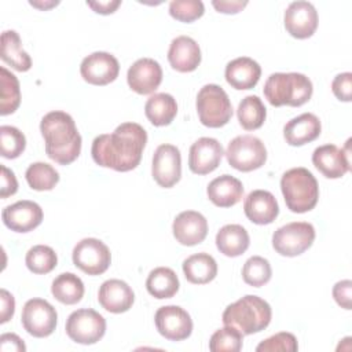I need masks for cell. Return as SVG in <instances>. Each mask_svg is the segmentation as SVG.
<instances>
[{
	"mask_svg": "<svg viewBox=\"0 0 352 352\" xmlns=\"http://www.w3.org/2000/svg\"><path fill=\"white\" fill-rule=\"evenodd\" d=\"M73 263L88 275H100L111 263L109 248L96 238H84L73 249Z\"/></svg>",
	"mask_w": 352,
	"mask_h": 352,
	"instance_id": "11",
	"label": "cell"
},
{
	"mask_svg": "<svg viewBox=\"0 0 352 352\" xmlns=\"http://www.w3.org/2000/svg\"><path fill=\"white\" fill-rule=\"evenodd\" d=\"M87 6L91 7L95 12L102 14V15H109L113 14L120 6V0H107V1H87Z\"/></svg>",
	"mask_w": 352,
	"mask_h": 352,
	"instance_id": "48",
	"label": "cell"
},
{
	"mask_svg": "<svg viewBox=\"0 0 352 352\" xmlns=\"http://www.w3.org/2000/svg\"><path fill=\"white\" fill-rule=\"evenodd\" d=\"M172 231L179 243L184 246H194L206 238L208 221L199 212L184 210L175 217Z\"/></svg>",
	"mask_w": 352,
	"mask_h": 352,
	"instance_id": "20",
	"label": "cell"
},
{
	"mask_svg": "<svg viewBox=\"0 0 352 352\" xmlns=\"http://www.w3.org/2000/svg\"><path fill=\"white\" fill-rule=\"evenodd\" d=\"M26 147L25 135L15 126L1 125L0 126V153L4 158H18Z\"/></svg>",
	"mask_w": 352,
	"mask_h": 352,
	"instance_id": "38",
	"label": "cell"
},
{
	"mask_svg": "<svg viewBox=\"0 0 352 352\" xmlns=\"http://www.w3.org/2000/svg\"><path fill=\"white\" fill-rule=\"evenodd\" d=\"M195 104L201 124L208 128L224 126L232 117L230 98L220 85H204L197 95Z\"/></svg>",
	"mask_w": 352,
	"mask_h": 352,
	"instance_id": "6",
	"label": "cell"
},
{
	"mask_svg": "<svg viewBox=\"0 0 352 352\" xmlns=\"http://www.w3.org/2000/svg\"><path fill=\"white\" fill-rule=\"evenodd\" d=\"M272 275V270L270 261L261 256H253L246 260L242 268V278L245 283L260 287L270 282Z\"/></svg>",
	"mask_w": 352,
	"mask_h": 352,
	"instance_id": "37",
	"label": "cell"
},
{
	"mask_svg": "<svg viewBox=\"0 0 352 352\" xmlns=\"http://www.w3.org/2000/svg\"><path fill=\"white\" fill-rule=\"evenodd\" d=\"M154 322L158 333L169 341L186 340L192 331L190 314L177 305H165L158 308Z\"/></svg>",
	"mask_w": 352,
	"mask_h": 352,
	"instance_id": "13",
	"label": "cell"
},
{
	"mask_svg": "<svg viewBox=\"0 0 352 352\" xmlns=\"http://www.w3.org/2000/svg\"><path fill=\"white\" fill-rule=\"evenodd\" d=\"M146 143L147 132L142 125L122 122L114 132L96 136L92 142L91 154L99 166L129 172L140 164Z\"/></svg>",
	"mask_w": 352,
	"mask_h": 352,
	"instance_id": "1",
	"label": "cell"
},
{
	"mask_svg": "<svg viewBox=\"0 0 352 352\" xmlns=\"http://www.w3.org/2000/svg\"><path fill=\"white\" fill-rule=\"evenodd\" d=\"M25 263L29 271L37 275H43L51 272L56 267L58 257L52 248L47 245H36L28 250Z\"/></svg>",
	"mask_w": 352,
	"mask_h": 352,
	"instance_id": "36",
	"label": "cell"
},
{
	"mask_svg": "<svg viewBox=\"0 0 352 352\" xmlns=\"http://www.w3.org/2000/svg\"><path fill=\"white\" fill-rule=\"evenodd\" d=\"M80 73L84 81L88 84L107 85L118 77L120 65L114 55L98 51L82 59L80 65Z\"/></svg>",
	"mask_w": 352,
	"mask_h": 352,
	"instance_id": "15",
	"label": "cell"
},
{
	"mask_svg": "<svg viewBox=\"0 0 352 352\" xmlns=\"http://www.w3.org/2000/svg\"><path fill=\"white\" fill-rule=\"evenodd\" d=\"M322 125L319 118L312 113H302L283 126V136L290 146H302L319 138Z\"/></svg>",
	"mask_w": 352,
	"mask_h": 352,
	"instance_id": "24",
	"label": "cell"
},
{
	"mask_svg": "<svg viewBox=\"0 0 352 352\" xmlns=\"http://www.w3.org/2000/svg\"><path fill=\"white\" fill-rule=\"evenodd\" d=\"M212 6L223 14H236L242 11L246 6L248 1H241V0H213Z\"/></svg>",
	"mask_w": 352,
	"mask_h": 352,
	"instance_id": "47",
	"label": "cell"
},
{
	"mask_svg": "<svg viewBox=\"0 0 352 352\" xmlns=\"http://www.w3.org/2000/svg\"><path fill=\"white\" fill-rule=\"evenodd\" d=\"M3 223L15 232H29L43 221V209L38 204L28 199L8 205L1 212Z\"/></svg>",
	"mask_w": 352,
	"mask_h": 352,
	"instance_id": "17",
	"label": "cell"
},
{
	"mask_svg": "<svg viewBox=\"0 0 352 352\" xmlns=\"http://www.w3.org/2000/svg\"><path fill=\"white\" fill-rule=\"evenodd\" d=\"M126 81L129 88L136 94L150 95L162 81V69L157 60L140 58L128 69Z\"/></svg>",
	"mask_w": 352,
	"mask_h": 352,
	"instance_id": "19",
	"label": "cell"
},
{
	"mask_svg": "<svg viewBox=\"0 0 352 352\" xmlns=\"http://www.w3.org/2000/svg\"><path fill=\"white\" fill-rule=\"evenodd\" d=\"M151 175L164 188L173 187L182 176V155L173 144H160L153 157Z\"/></svg>",
	"mask_w": 352,
	"mask_h": 352,
	"instance_id": "12",
	"label": "cell"
},
{
	"mask_svg": "<svg viewBox=\"0 0 352 352\" xmlns=\"http://www.w3.org/2000/svg\"><path fill=\"white\" fill-rule=\"evenodd\" d=\"M26 182L36 191H50L59 182V173L47 162H34L26 169Z\"/></svg>",
	"mask_w": 352,
	"mask_h": 352,
	"instance_id": "35",
	"label": "cell"
},
{
	"mask_svg": "<svg viewBox=\"0 0 352 352\" xmlns=\"http://www.w3.org/2000/svg\"><path fill=\"white\" fill-rule=\"evenodd\" d=\"M98 301L106 311L111 314H122L132 307L135 294L126 282L121 279H109L100 285Z\"/></svg>",
	"mask_w": 352,
	"mask_h": 352,
	"instance_id": "21",
	"label": "cell"
},
{
	"mask_svg": "<svg viewBox=\"0 0 352 352\" xmlns=\"http://www.w3.org/2000/svg\"><path fill=\"white\" fill-rule=\"evenodd\" d=\"M228 164L241 172H252L261 168L267 161V150L264 143L252 135H241L234 138L226 150Z\"/></svg>",
	"mask_w": 352,
	"mask_h": 352,
	"instance_id": "7",
	"label": "cell"
},
{
	"mask_svg": "<svg viewBox=\"0 0 352 352\" xmlns=\"http://www.w3.org/2000/svg\"><path fill=\"white\" fill-rule=\"evenodd\" d=\"M0 58L18 72H28L32 67V59L22 50L21 37L15 30H4L1 33Z\"/></svg>",
	"mask_w": 352,
	"mask_h": 352,
	"instance_id": "30",
	"label": "cell"
},
{
	"mask_svg": "<svg viewBox=\"0 0 352 352\" xmlns=\"http://www.w3.org/2000/svg\"><path fill=\"white\" fill-rule=\"evenodd\" d=\"M261 76L260 65L249 56L235 58L226 66V80L235 89H250L256 87Z\"/></svg>",
	"mask_w": 352,
	"mask_h": 352,
	"instance_id": "25",
	"label": "cell"
},
{
	"mask_svg": "<svg viewBox=\"0 0 352 352\" xmlns=\"http://www.w3.org/2000/svg\"><path fill=\"white\" fill-rule=\"evenodd\" d=\"M280 190L287 209L305 213L314 209L319 198V186L315 176L305 168H292L282 175Z\"/></svg>",
	"mask_w": 352,
	"mask_h": 352,
	"instance_id": "5",
	"label": "cell"
},
{
	"mask_svg": "<svg viewBox=\"0 0 352 352\" xmlns=\"http://www.w3.org/2000/svg\"><path fill=\"white\" fill-rule=\"evenodd\" d=\"M0 197L7 198L10 195H14L18 190V182L11 169L1 165V177H0Z\"/></svg>",
	"mask_w": 352,
	"mask_h": 352,
	"instance_id": "44",
	"label": "cell"
},
{
	"mask_svg": "<svg viewBox=\"0 0 352 352\" xmlns=\"http://www.w3.org/2000/svg\"><path fill=\"white\" fill-rule=\"evenodd\" d=\"M264 96L275 107H298L307 103L314 92L311 80L301 73H272L264 84Z\"/></svg>",
	"mask_w": 352,
	"mask_h": 352,
	"instance_id": "4",
	"label": "cell"
},
{
	"mask_svg": "<svg viewBox=\"0 0 352 352\" xmlns=\"http://www.w3.org/2000/svg\"><path fill=\"white\" fill-rule=\"evenodd\" d=\"M236 114L238 121L243 129L254 131L264 124L267 117V109L258 96L249 95L241 100Z\"/></svg>",
	"mask_w": 352,
	"mask_h": 352,
	"instance_id": "33",
	"label": "cell"
},
{
	"mask_svg": "<svg viewBox=\"0 0 352 352\" xmlns=\"http://www.w3.org/2000/svg\"><path fill=\"white\" fill-rule=\"evenodd\" d=\"M59 4V1H50V3H40V1H30V6H33V7H37V8H40V10H48V8H51V7H55V6H58Z\"/></svg>",
	"mask_w": 352,
	"mask_h": 352,
	"instance_id": "49",
	"label": "cell"
},
{
	"mask_svg": "<svg viewBox=\"0 0 352 352\" xmlns=\"http://www.w3.org/2000/svg\"><path fill=\"white\" fill-rule=\"evenodd\" d=\"M271 316L272 311L265 300L248 294L224 309L223 323L236 329L242 336H249L264 330L270 324Z\"/></svg>",
	"mask_w": 352,
	"mask_h": 352,
	"instance_id": "3",
	"label": "cell"
},
{
	"mask_svg": "<svg viewBox=\"0 0 352 352\" xmlns=\"http://www.w3.org/2000/svg\"><path fill=\"white\" fill-rule=\"evenodd\" d=\"M331 91L338 100H352V74L349 72L337 74L331 82Z\"/></svg>",
	"mask_w": 352,
	"mask_h": 352,
	"instance_id": "42",
	"label": "cell"
},
{
	"mask_svg": "<svg viewBox=\"0 0 352 352\" xmlns=\"http://www.w3.org/2000/svg\"><path fill=\"white\" fill-rule=\"evenodd\" d=\"M0 114L8 116L12 114L21 103V88L16 76L8 72L4 66L0 67Z\"/></svg>",
	"mask_w": 352,
	"mask_h": 352,
	"instance_id": "34",
	"label": "cell"
},
{
	"mask_svg": "<svg viewBox=\"0 0 352 352\" xmlns=\"http://www.w3.org/2000/svg\"><path fill=\"white\" fill-rule=\"evenodd\" d=\"M0 302H1V312H0V323L8 322L15 311V300L11 293L6 289L0 290Z\"/></svg>",
	"mask_w": 352,
	"mask_h": 352,
	"instance_id": "46",
	"label": "cell"
},
{
	"mask_svg": "<svg viewBox=\"0 0 352 352\" xmlns=\"http://www.w3.org/2000/svg\"><path fill=\"white\" fill-rule=\"evenodd\" d=\"M51 293L59 302L73 305L82 298L84 283L73 272H63L52 280Z\"/></svg>",
	"mask_w": 352,
	"mask_h": 352,
	"instance_id": "32",
	"label": "cell"
},
{
	"mask_svg": "<svg viewBox=\"0 0 352 352\" xmlns=\"http://www.w3.org/2000/svg\"><path fill=\"white\" fill-rule=\"evenodd\" d=\"M223 154V146L219 140L199 138L190 147L188 168L195 175H208L220 165Z\"/></svg>",
	"mask_w": 352,
	"mask_h": 352,
	"instance_id": "18",
	"label": "cell"
},
{
	"mask_svg": "<svg viewBox=\"0 0 352 352\" xmlns=\"http://www.w3.org/2000/svg\"><path fill=\"white\" fill-rule=\"evenodd\" d=\"M144 114L154 126L169 125L177 114L176 99L165 92L154 94L144 104Z\"/></svg>",
	"mask_w": 352,
	"mask_h": 352,
	"instance_id": "28",
	"label": "cell"
},
{
	"mask_svg": "<svg viewBox=\"0 0 352 352\" xmlns=\"http://www.w3.org/2000/svg\"><path fill=\"white\" fill-rule=\"evenodd\" d=\"M351 139L346 140L344 148L336 144H323L315 148L312 154V164L327 179L342 177L351 169Z\"/></svg>",
	"mask_w": 352,
	"mask_h": 352,
	"instance_id": "14",
	"label": "cell"
},
{
	"mask_svg": "<svg viewBox=\"0 0 352 352\" xmlns=\"http://www.w3.org/2000/svg\"><path fill=\"white\" fill-rule=\"evenodd\" d=\"M47 155L59 165H69L81 151V135L73 117L65 111L47 113L40 122Z\"/></svg>",
	"mask_w": 352,
	"mask_h": 352,
	"instance_id": "2",
	"label": "cell"
},
{
	"mask_svg": "<svg viewBox=\"0 0 352 352\" xmlns=\"http://www.w3.org/2000/svg\"><path fill=\"white\" fill-rule=\"evenodd\" d=\"M186 279L194 285L212 282L217 275V263L208 253H195L183 261Z\"/></svg>",
	"mask_w": 352,
	"mask_h": 352,
	"instance_id": "29",
	"label": "cell"
},
{
	"mask_svg": "<svg viewBox=\"0 0 352 352\" xmlns=\"http://www.w3.org/2000/svg\"><path fill=\"white\" fill-rule=\"evenodd\" d=\"M22 326L33 337L44 338L54 333L58 322L56 309L43 298H30L22 308Z\"/></svg>",
	"mask_w": 352,
	"mask_h": 352,
	"instance_id": "10",
	"label": "cell"
},
{
	"mask_svg": "<svg viewBox=\"0 0 352 352\" xmlns=\"http://www.w3.org/2000/svg\"><path fill=\"white\" fill-rule=\"evenodd\" d=\"M0 351L1 352H25L26 345L14 333H4L0 336Z\"/></svg>",
	"mask_w": 352,
	"mask_h": 352,
	"instance_id": "45",
	"label": "cell"
},
{
	"mask_svg": "<svg viewBox=\"0 0 352 352\" xmlns=\"http://www.w3.org/2000/svg\"><path fill=\"white\" fill-rule=\"evenodd\" d=\"M333 297L336 302L345 308L351 309V300H352V282L349 279H344L337 282L333 286Z\"/></svg>",
	"mask_w": 352,
	"mask_h": 352,
	"instance_id": "43",
	"label": "cell"
},
{
	"mask_svg": "<svg viewBox=\"0 0 352 352\" xmlns=\"http://www.w3.org/2000/svg\"><path fill=\"white\" fill-rule=\"evenodd\" d=\"M285 28L294 38H308L318 28V11L309 1H293L285 11Z\"/></svg>",
	"mask_w": 352,
	"mask_h": 352,
	"instance_id": "16",
	"label": "cell"
},
{
	"mask_svg": "<svg viewBox=\"0 0 352 352\" xmlns=\"http://www.w3.org/2000/svg\"><path fill=\"white\" fill-rule=\"evenodd\" d=\"M242 337L236 329L224 326L212 334L209 349L212 352H238L242 349Z\"/></svg>",
	"mask_w": 352,
	"mask_h": 352,
	"instance_id": "39",
	"label": "cell"
},
{
	"mask_svg": "<svg viewBox=\"0 0 352 352\" xmlns=\"http://www.w3.org/2000/svg\"><path fill=\"white\" fill-rule=\"evenodd\" d=\"M315 228L307 221H293L279 227L272 235V248L286 257H296L311 248Z\"/></svg>",
	"mask_w": 352,
	"mask_h": 352,
	"instance_id": "8",
	"label": "cell"
},
{
	"mask_svg": "<svg viewBox=\"0 0 352 352\" xmlns=\"http://www.w3.org/2000/svg\"><path fill=\"white\" fill-rule=\"evenodd\" d=\"M106 333L104 318L91 308L72 312L66 320V334L77 344L91 345L102 340Z\"/></svg>",
	"mask_w": 352,
	"mask_h": 352,
	"instance_id": "9",
	"label": "cell"
},
{
	"mask_svg": "<svg viewBox=\"0 0 352 352\" xmlns=\"http://www.w3.org/2000/svg\"><path fill=\"white\" fill-rule=\"evenodd\" d=\"M170 66L180 72H194L201 63V50L197 41L188 36H179L172 40L168 51Z\"/></svg>",
	"mask_w": 352,
	"mask_h": 352,
	"instance_id": "23",
	"label": "cell"
},
{
	"mask_svg": "<svg viewBox=\"0 0 352 352\" xmlns=\"http://www.w3.org/2000/svg\"><path fill=\"white\" fill-rule=\"evenodd\" d=\"M206 192L213 205L219 208H230L242 199L243 186L236 177L221 175L209 183Z\"/></svg>",
	"mask_w": 352,
	"mask_h": 352,
	"instance_id": "26",
	"label": "cell"
},
{
	"mask_svg": "<svg viewBox=\"0 0 352 352\" xmlns=\"http://www.w3.org/2000/svg\"><path fill=\"white\" fill-rule=\"evenodd\" d=\"M250 243L248 231L239 224H227L216 235V246L227 257L243 254Z\"/></svg>",
	"mask_w": 352,
	"mask_h": 352,
	"instance_id": "27",
	"label": "cell"
},
{
	"mask_svg": "<svg viewBox=\"0 0 352 352\" xmlns=\"http://www.w3.org/2000/svg\"><path fill=\"white\" fill-rule=\"evenodd\" d=\"M297 349H298V344H297L296 337L287 331L276 333V334L268 337L267 340L261 341L256 346L257 352H278V351L294 352Z\"/></svg>",
	"mask_w": 352,
	"mask_h": 352,
	"instance_id": "41",
	"label": "cell"
},
{
	"mask_svg": "<svg viewBox=\"0 0 352 352\" xmlns=\"http://www.w3.org/2000/svg\"><path fill=\"white\" fill-rule=\"evenodd\" d=\"M246 217L254 224H271L279 214V206L275 197L267 190H254L249 192L243 202Z\"/></svg>",
	"mask_w": 352,
	"mask_h": 352,
	"instance_id": "22",
	"label": "cell"
},
{
	"mask_svg": "<svg viewBox=\"0 0 352 352\" xmlns=\"http://www.w3.org/2000/svg\"><path fill=\"white\" fill-rule=\"evenodd\" d=\"M204 12L205 7L201 0H173L169 4L170 16L186 23L201 18Z\"/></svg>",
	"mask_w": 352,
	"mask_h": 352,
	"instance_id": "40",
	"label": "cell"
},
{
	"mask_svg": "<svg viewBox=\"0 0 352 352\" xmlns=\"http://www.w3.org/2000/svg\"><path fill=\"white\" fill-rule=\"evenodd\" d=\"M179 286L180 283L176 272L168 267L154 268L146 279L147 292L158 300L173 297L177 293Z\"/></svg>",
	"mask_w": 352,
	"mask_h": 352,
	"instance_id": "31",
	"label": "cell"
}]
</instances>
